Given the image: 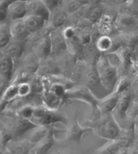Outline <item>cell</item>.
<instances>
[{
  "label": "cell",
  "mask_w": 138,
  "mask_h": 154,
  "mask_svg": "<svg viewBox=\"0 0 138 154\" xmlns=\"http://www.w3.org/2000/svg\"><path fill=\"white\" fill-rule=\"evenodd\" d=\"M51 44V53L60 54L66 49V40L60 27H54V29L48 34Z\"/></svg>",
  "instance_id": "8"
},
{
  "label": "cell",
  "mask_w": 138,
  "mask_h": 154,
  "mask_svg": "<svg viewBox=\"0 0 138 154\" xmlns=\"http://www.w3.org/2000/svg\"><path fill=\"white\" fill-rule=\"evenodd\" d=\"M16 97H18L17 84H12L11 86L7 87V88L4 90L0 100H1L2 103H4V104H7L8 103L12 101V100L15 99Z\"/></svg>",
  "instance_id": "19"
},
{
  "label": "cell",
  "mask_w": 138,
  "mask_h": 154,
  "mask_svg": "<svg viewBox=\"0 0 138 154\" xmlns=\"http://www.w3.org/2000/svg\"><path fill=\"white\" fill-rule=\"evenodd\" d=\"M34 126L54 125L57 122L66 123V117L57 109H51L44 105L33 106L31 117L28 119Z\"/></svg>",
  "instance_id": "2"
},
{
  "label": "cell",
  "mask_w": 138,
  "mask_h": 154,
  "mask_svg": "<svg viewBox=\"0 0 138 154\" xmlns=\"http://www.w3.org/2000/svg\"><path fill=\"white\" fill-rule=\"evenodd\" d=\"M10 31L12 38L18 41H26L28 35L30 34L26 28L23 19L15 20L10 22Z\"/></svg>",
  "instance_id": "11"
},
{
  "label": "cell",
  "mask_w": 138,
  "mask_h": 154,
  "mask_svg": "<svg viewBox=\"0 0 138 154\" xmlns=\"http://www.w3.org/2000/svg\"><path fill=\"white\" fill-rule=\"evenodd\" d=\"M127 154H138V149H137V144H134L133 146L129 148L128 153Z\"/></svg>",
  "instance_id": "29"
},
{
  "label": "cell",
  "mask_w": 138,
  "mask_h": 154,
  "mask_svg": "<svg viewBox=\"0 0 138 154\" xmlns=\"http://www.w3.org/2000/svg\"><path fill=\"white\" fill-rule=\"evenodd\" d=\"M23 22L28 31L29 33H34L44 26L45 20L39 16H34V15H26L23 18Z\"/></svg>",
  "instance_id": "15"
},
{
  "label": "cell",
  "mask_w": 138,
  "mask_h": 154,
  "mask_svg": "<svg viewBox=\"0 0 138 154\" xmlns=\"http://www.w3.org/2000/svg\"><path fill=\"white\" fill-rule=\"evenodd\" d=\"M121 148V145L117 139L109 140L108 143L97 149V154H114Z\"/></svg>",
  "instance_id": "20"
},
{
  "label": "cell",
  "mask_w": 138,
  "mask_h": 154,
  "mask_svg": "<svg viewBox=\"0 0 138 154\" xmlns=\"http://www.w3.org/2000/svg\"><path fill=\"white\" fill-rule=\"evenodd\" d=\"M53 126H54V125H48V126H34L32 129H30L28 131L29 134L26 138H27V139H28L30 142H32L35 145L37 142H39L43 137H44L53 128H54Z\"/></svg>",
  "instance_id": "14"
},
{
  "label": "cell",
  "mask_w": 138,
  "mask_h": 154,
  "mask_svg": "<svg viewBox=\"0 0 138 154\" xmlns=\"http://www.w3.org/2000/svg\"><path fill=\"white\" fill-rule=\"evenodd\" d=\"M12 0H0V22L7 19V7Z\"/></svg>",
  "instance_id": "26"
},
{
  "label": "cell",
  "mask_w": 138,
  "mask_h": 154,
  "mask_svg": "<svg viewBox=\"0 0 138 154\" xmlns=\"http://www.w3.org/2000/svg\"><path fill=\"white\" fill-rule=\"evenodd\" d=\"M55 145V137H54V128L50 132L43 137L42 139L37 142L34 147L33 151L35 154H47Z\"/></svg>",
  "instance_id": "10"
},
{
  "label": "cell",
  "mask_w": 138,
  "mask_h": 154,
  "mask_svg": "<svg viewBox=\"0 0 138 154\" xmlns=\"http://www.w3.org/2000/svg\"><path fill=\"white\" fill-rule=\"evenodd\" d=\"M118 94L113 93L102 100H98L96 108L100 113H112L117 105Z\"/></svg>",
  "instance_id": "13"
},
{
  "label": "cell",
  "mask_w": 138,
  "mask_h": 154,
  "mask_svg": "<svg viewBox=\"0 0 138 154\" xmlns=\"http://www.w3.org/2000/svg\"><path fill=\"white\" fill-rule=\"evenodd\" d=\"M21 1H25V2H27V1H28V0H21Z\"/></svg>",
  "instance_id": "32"
},
{
  "label": "cell",
  "mask_w": 138,
  "mask_h": 154,
  "mask_svg": "<svg viewBox=\"0 0 138 154\" xmlns=\"http://www.w3.org/2000/svg\"><path fill=\"white\" fill-rule=\"evenodd\" d=\"M12 36L10 31V21L7 19L0 22V50H2L11 41Z\"/></svg>",
  "instance_id": "17"
},
{
  "label": "cell",
  "mask_w": 138,
  "mask_h": 154,
  "mask_svg": "<svg viewBox=\"0 0 138 154\" xmlns=\"http://www.w3.org/2000/svg\"><path fill=\"white\" fill-rule=\"evenodd\" d=\"M111 45V42L109 40V38L107 37H103V38H99L98 42H97V46L98 48L100 49L101 51H105L107 50Z\"/></svg>",
  "instance_id": "27"
},
{
  "label": "cell",
  "mask_w": 138,
  "mask_h": 154,
  "mask_svg": "<svg viewBox=\"0 0 138 154\" xmlns=\"http://www.w3.org/2000/svg\"><path fill=\"white\" fill-rule=\"evenodd\" d=\"M63 1L64 0H42V2L48 8L50 12L62 7Z\"/></svg>",
  "instance_id": "25"
},
{
  "label": "cell",
  "mask_w": 138,
  "mask_h": 154,
  "mask_svg": "<svg viewBox=\"0 0 138 154\" xmlns=\"http://www.w3.org/2000/svg\"><path fill=\"white\" fill-rule=\"evenodd\" d=\"M82 6L83 3L79 0H64L62 4V8L68 14L78 11Z\"/></svg>",
  "instance_id": "22"
},
{
  "label": "cell",
  "mask_w": 138,
  "mask_h": 154,
  "mask_svg": "<svg viewBox=\"0 0 138 154\" xmlns=\"http://www.w3.org/2000/svg\"><path fill=\"white\" fill-rule=\"evenodd\" d=\"M97 112L93 115V118L87 125L95 132L97 136L104 138L106 140H113L119 134L120 126L113 118L112 113H100L97 108Z\"/></svg>",
  "instance_id": "1"
},
{
  "label": "cell",
  "mask_w": 138,
  "mask_h": 154,
  "mask_svg": "<svg viewBox=\"0 0 138 154\" xmlns=\"http://www.w3.org/2000/svg\"><path fill=\"white\" fill-rule=\"evenodd\" d=\"M34 144L23 136L12 138L5 145L9 154H28L33 150Z\"/></svg>",
  "instance_id": "4"
},
{
  "label": "cell",
  "mask_w": 138,
  "mask_h": 154,
  "mask_svg": "<svg viewBox=\"0 0 138 154\" xmlns=\"http://www.w3.org/2000/svg\"><path fill=\"white\" fill-rule=\"evenodd\" d=\"M0 154H9L7 152L5 147H4V146H2L1 144H0Z\"/></svg>",
  "instance_id": "31"
},
{
  "label": "cell",
  "mask_w": 138,
  "mask_h": 154,
  "mask_svg": "<svg viewBox=\"0 0 138 154\" xmlns=\"http://www.w3.org/2000/svg\"><path fill=\"white\" fill-rule=\"evenodd\" d=\"M96 71L102 86L108 90L113 91L117 83V71L106 57H99L96 63Z\"/></svg>",
  "instance_id": "3"
},
{
  "label": "cell",
  "mask_w": 138,
  "mask_h": 154,
  "mask_svg": "<svg viewBox=\"0 0 138 154\" xmlns=\"http://www.w3.org/2000/svg\"><path fill=\"white\" fill-rule=\"evenodd\" d=\"M17 90H18V97L24 98L28 95L31 94V88L30 85L27 82H22L17 84Z\"/></svg>",
  "instance_id": "24"
},
{
  "label": "cell",
  "mask_w": 138,
  "mask_h": 154,
  "mask_svg": "<svg viewBox=\"0 0 138 154\" xmlns=\"http://www.w3.org/2000/svg\"><path fill=\"white\" fill-rule=\"evenodd\" d=\"M64 97L66 99L80 100V101L85 102L88 104H90L93 108H96L98 102V100L86 87H79L77 88L66 90Z\"/></svg>",
  "instance_id": "5"
},
{
  "label": "cell",
  "mask_w": 138,
  "mask_h": 154,
  "mask_svg": "<svg viewBox=\"0 0 138 154\" xmlns=\"http://www.w3.org/2000/svg\"><path fill=\"white\" fill-rule=\"evenodd\" d=\"M60 9V8H59ZM55 10L56 11V13L54 16L52 17V20H51V23H52V25H53V27H61L64 24V22L67 18V15L68 13L63 9L62 7H61V9L62 10Z\"/></svg>",
  "instance_id": "21"
},
{
  "label": "cell",
  "mask_w": 138,
  "mask_h": 154,
  "mask_svg": "<svg viewBox=\"0 0 138 154\" xmlns=\"http://www.w3.org/2000/svg\"><path fill=\"white\" fill-rule=\"evenodd\" d=\"M92 132V129L88 126H81L78 120L74 121L71 126L68 128L66 134V140L77 144H80L82 136L86 133Z\"/></svg>",
  "instance_id": "9"
},
{
  "label": "cell",
  "mask_w": 138,
  "mask_h": 154,
  "mask_svg": "<svg viewBox=\"0 0 138 154\" xmlns=\"http://www.w3.org/2000/svg\"><path fill=\"white\" fill-rule=\"evenodd\" d=\"M10 81L6 79L5 77H3L2 75H0V98H1L2 94H3V92L4 90L7 88L8 87V85H9Z\"/></svg>",
  "instance_id": "28"
},
{
  "label": "cell",
  "mask_w": 138,
  "mask_h": 154,
  "mask_svg": "<svg viewBox=\"0 0 138 154\" xmlns=\"http://www.w3.org/2000/svg\"><path fill=\"white\" fill-rule=\"evenodd\" d=\"M128 150H129V148H121V149H119L114 154H127L128 153Z\"/></svg>",
  "instance_id": "30"
},
{
  "label": "cell",
  "mask_w": 138,
  "mask_h": 154,
  "mask_svg": "<svg viewBox=\"0 0 138 154\" xmlns=\"http://www.w3.org/2000/svg\"><path fill=\"white\" fill-rule=\"evenodd\" d=\"M25 48V41H18L11 38V41L2 49V52L10 56L12 59L18 58L22 56Z\"/></svg>",
  "instance_id": "12"
},
{
  "label": "cell",
  "mask_w": 138,
  "mask_h": 154,
  "mask_svg": "<svg viewBox=\"0 0 138 154\" xmlns=\"http://www.w3.org/2000/svg\"><path fill=\"white\" fill-rule=\"evenodd\" d=\"M27 15H34L44 19L45 21L49 20L50 11L42 2V0H28L26 2Z\"/></svg>",
  "instance_id": "7"
},
{
  "label": "cell",
  "mask_w": 138,
  "mask_h": 154,
  "mask_svg": "<svg viewBox=\"0 0 138 154\" xmlns=\"http://www.w3.org/2000/svg\"><path fill=\"white\" fill-rule=\"evenodd\" d=\"M27 15L26 2L21 0H12L7 7V20L15 21L23 19Z\"/></svg>",
  "instance_id": "6"
},
{
  "label": "cell",
  "mask_w": 138,
  "mask_h": 154,
  "mask_svg": "<svg viewBox=\"0 0 138 154\" xmlns=\"http://www.w3.org/2000/svg\"><path fill=\"white\" fill-rule=\"evenodd\" d=\"M13 66H14L13 59L10 56L4 54L3 59L0 62V75H2L6 79L11 81L12 72H13Z\"/></svg>",
  "instance_id": "16"
},
{
  "label": "cell",
  "mask_w": 138,
  "mask_h": 154,
  "mask_svg": "<svg viewBox=\"0 0 138 154\" xmlns=\"http://www.w3.org/2000/svg\"><path fill=\"white\" fill-rule=\"evenodd\" d=\"M37 54L40 57H47L49 54H51V44L49 36H44L39 42L37 47Z\"/></svg>",
  "instance_id": "18"
},
{
  "label": "cell",
  "mask_w": 138,
  "mask_h": 154,
  "mask_svg": "<svg viewBox=\"0 0 138 154\" xmlns=\"http://www.w3.org/2000/svg\"><path fill=\"white\" fill-rule=\"evenodd\" d=\"M101 15V9H99L97 6H91L88 8L86 12V17L91 22H96L99 19Z\"/></svg>",
  "instance_id": "23"
}]
</instances>
